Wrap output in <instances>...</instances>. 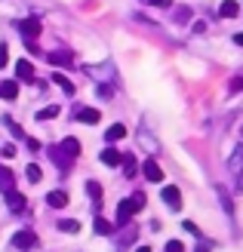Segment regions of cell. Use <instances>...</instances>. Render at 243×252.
Instances as JSON below:
<instances>
[{
	"label": "cell",
	"mask_w": 243,
	"mask_h": 252,
	"mask_svg": "<svg viewBox=\"0 0 243 252\" xmlns=\"http://www.w3.org/2000/svg\"><path fill=\"white\" fill-rule=\"evenodd\" d=\"M145 206V194H133L130 200H120L117 203V219H114V228H123V224H130V219L136 212H142Z\"/></svg>",
	"instance_id": "6da1fadb"
},
{
	"label": "cell",
	"mask_w": 243,
	"mask_h": 252,
	"mask_svg": "<svg viewBox=\"0 0 243 252\" xmlns=\"http://www.w3.org/2000/svg\"><path fill=\"white\" fill-rule=\"evenodd\" d=\"M160 197H163V203L170 206L173 212H178V209H182V194H178V188H175V185H166L163 191H160Z\"/></svg>",
	"instance_id": "7a4b0ae2"
},
{
	"label": "cell",
	"mask_w": 243,
	"mask_h": 252,
	"mask_svg": "<svg viewBox=\"0 0 243 252\" xmlns=\"http://www.w3.org/2000/svg\"><path fill=\"white\" fill-rule=\"evenodd\" d=\"M16 28H19V34H25V40H34L40 34V19H22V22H16Z\"/></svg>",
	"instance_id": "3957f363"
},
{
	"label": "cell",
	"mask_w": 243,
	"mask_h": 252,
	"mask_svg": "<svg viewBox=\"0 0 243 252\" xmlns=\"http://www.w3.org/2000/svg\"><path fill=\"white\" fill-rule=\"evenodd\" d=\"M0 191H3V197L16 191V175H12L9 166H0Z\"/></svg>",
	"instance_id": "277c9868"
},
{
	"label": "cell",
	"mask_w": 243,
	"mask_h": 252,
	"mask_svg": "<svg viewBox=\"0 0 243 252\" xmlns=\"http://www.w3.org/2000/svg\"><path fill=\"white\" fill-rule=\"evenodd\" d=\"M142 172H145L148 182H163V169L157 166V160H145L142 163Z\"/></svg>",
	"instance_id": "5b68a950"
},
{
	"label": "cell",
	"mask_w": 243,
	"mask_h": 252,
	"mask_svg": "<svg viewBox=\"0 0 243 252\" xmlns=\"http://www.w3.org/2000/svg\"><path fill=\"white\" fill-rule=\"evenodd\" d=\"M49 157H53V163H56L59 169H71V160H74V157H68L65 151H62V145H59V148H49Z\"/></svg>",
	"instance_id": "8992f818"
},
{
	"label": "cell",
	"mask_w": 243,
	"mask_h": 252,
	"mask_svg": "<svg viewBox=\"0 0 243 252\" xmlns=\"http://www.w3.org/2000/svg\"><path fill=\"white\" fill-rule=\"evenodd\" d=\"M34 243H37V237L31 231H19L16 237H12V246H16V249H31Z\"/></svg>",
	"instance_id": "52a82bcc"
},
{
	"label": "cell",
	"mask_w": 243,
	"mask_h": 252,
	"mask_svg": "<svg viewBox=\"0 0 243 252\" xmlns=\"http://www.w3.org/2000/svg\"><path fill=\"white\" fill-rule=\"evenodd\" d=\"M102 163H105V166H120L123 154H120L117 148H105V151H102Z\"/></svg>",
	"instance_id": "ba28073f"
},
{
	"label": "cell",
	"mask_w": 243,
	"mask_h": 252,
	"mask_svg": "<svg viewBox=\"0 0 243 252\" xmlns=\"http://www.w3.org/2000/svg\"><path fill=\"white\" fill-rule=\"evenodd\" d=\"M46 203L53 206V209L68 206V191H49V194H46Z\"/></svg>",
	"instance_id": "9c48e42d"
},
{
	"label": "cell",
	"mask_w": 243,
	"mask_h": 252,
	"mask_svg": "<svg viewBox=\"0 0 243 252\" xmlns=\"http://www.w3.org/2000/svg\"><path fill=\"white\" fill-rule=\"evenodd\" d=\"M99 117H102V114H99L96 108H80V111H77V120H80V123H89V126H96Z\"/></svg>",
	"instance_id": "30bf717a"
},
{
	"label": "cell",
	"mask_w": 243,
	"mask_h": 252,
	"mask_svg": "<svg viewBox=\"0 0 243 252\" xmlns=\"http://www.w3.org/2000/svg\"><path fill=\"white\" fill-rule=\"evenodd\" d=\"M16 74H19V80H34V68H31V62H28V59H22L19 65H16Z\"/></svg>",
	"instance_id": "8fae6325"
},
{
	"label": "cell",
	"mask_w": 243,
	"mask_h": 252,
	"mask_svg": "<svg viewBox=\"0 0 243 252\" xmlns=\"http://www.w3.org/2000/svg\"><path fill=\"white\" fill-rule=\"evenodd\" d=\"M123 135H126V126H123V123H114V126H108V132H105V138H108V142H120Z\"/></svg>",
	"instance_id": "7c38bea8"
},
{
	"label": "cell",
	"mask_w": 243,
	"mask_h": 252,
	"mask_svg": "<svg viewBox=\"0 0 243 252\" xmlns=\"http://www.w3.org/2000/svg\"><path fill=\"white\" fill-rule=\"evenodd\" d=\"M62 151H65L68 157H77V154H80V142H77V138H71V135H68L65 142H62Z\"/></svg>",
	"instance_id": "4fadbf2b"
},
{
	"label": "cell",
	"mask_w": 243,
	"mask_h": 252,
	"mask_svg": "<svg viewBox=\"0 0 243 252\" xmlns=\"http://www.w3.org/2000/svg\"><path fill=\"white\" fill-rule=\"evenodd\" d=\"M49 62H53V65H71V53H65V49H56V53H49Z\"/></svg>",
	"instance_id": "5bb4252c"
},
{
	"label": "cell",
	"mask_w": 243,
	"mask_h": 252,
	"mask_svg": "<svg viewBox=\"0 0 243 252\" xmlns=\"http://www.w3.org/2000/svg\"><path fill=\"white\" fill-rule=\"evenodd\" d=\"M219 12H222L225 19H234V16H240V6H237V0H225Z\"/></svg>",
	"instance_id": "9a60e30c"
},
{
	"label": "cell",
	"mask_w": 243,
	"mask_h": 252,
	"mask_svg": "<svg viewBox=\"0 0 243 252\" xmlns=\"http://www.w3.org/2000/svg\"><path fill=\"white\" fill-rule=\"evenodd\" d=\"M0 95H3V98H16V95H19V83H16V80L0 83Z\"/></svg>",
	"instance_id": "2e32d148"
},
{
	"label": "cell",
	"mask_w": 243,
	"mask_h": 252,
	"mask_svg": "<svg viewBox=\"0 0 243 252\" xmlns=\"http://www.w3.org/2000/svg\"><path fill=\"white\" fill-rule=\"evenodd\" d=\"M6 203H9V209H12V212H22V209H25V197L12 191V194H6Z\"/></svg>",
	"instance_id": "e0dca14e"
},
{
	"label": "cell",
	"mask_w": 243,
	"mask_h": 252,
	"mask_svg": "<svg viewBox=\"0 0 243 252\" xmlns=\"http://www.w3.org/2000/svg\"><path fill=\"white\" fill-rule=\"evenodd\" d=\"M215 194H219V200H222V209L228 212V216H234V203H231V197H228L225 188H215Z\"/></svg>",
	"instance_id": "ac0fdd59"
},
{
	"label": "cell",
	"mask_w": 243,
	"mask_h": 252,
	"mask_svg": "<svg viewBox=\"0 0 243 252\" xmlns=\"http://www.w3.org/2000/svg\"><path fill=\"white\" fill-rule=\"evenodd\" d=\"M25 175H28V182L31 185H37L43 179V172H40V166H37V163H28V169H25Z\"/></svg>",
	"instance_id": "d6986e66"
},
{
	"label": "cell",
	"mask_w": 243,
	"mask_h": 252,
	"mask_svg": "<svg viewBox=\"0 0 243 252\" xmlns=\"http://www.w3.org/2000/svg\"><path fill=\"white\" fill-rule=\"evenodd\" d=\"M86 194L93 197V203H96V206L102 203V188H99V182H86Z\"/></svg>",
	"instance_id": "ffe728a7"
},
{
	"label": "cell",
	"mask_w": 243,
	"mask_h": 252,
	"mask_svg": "<svg viewBox=\"0 0 243 252\" xmlns=\"http://www.w3.org/2000/svg\"><path fill=\"white\" fill-rule=\"evenodd\" d=\"M96 234H102V237L114 234V224H111V221H105V219H96Z\"/></svg>",
	"instance_id": "44dd1931"
},
{
	"label": "cell",
	"mask_w": 243,
	"mask_h": 252,
	"mask_svg": "<svg viewBox=\"0 0 243 252\" xmlns=\"http://www.w3.org/2000/svg\"><path fill=\"white\" fill-rule=\"evenodd\" d=\"M53 117H59V105H49L43 111H37V120H53Z\"/></svg>",
	"instance_id": "7402d4cb"
},
{
	"label": "cell",
	"mask_w": 243,
	"mask_h": 252,
	"mask_svg": "<svg viewBox=\"0 0 243 252\" xmlns=\"http://www.w3.org/2000/svg\"><path fill=\"white\" fill-rule=\"evenodd\" d=\"M59 231H68V234H77V231H80V224H77V221H74V219H62V221H59Z\"/></svg>",
	"instance_id": "603a6c76"
},
{
	"label": "cell",
	"mask_w": 243,
	"mask_h": 252,
	"mask_svg": "<svg viewBox=\"0 0 243 252\" xmlns=\"http://www.w3.org/2000/svg\"><path fill=\"white\" fill-rule=\"evenodd\" d=\"M53 80H56V83H59V86H62V90H65L68 95H74V83H71V80L65 77V74H56V77H53Z\"/></svg>",
	"instance_id": "cb8c5ba5"
},
{
	"label": "cell",
	"mask_w": 243,
	"mask_h": 252,
	"mask_svg": "<svg viewBox=\"0 0 243 252\" xmlns=\"http://www.w3.org/2000/svg\"><path fill=\"white\" fill-rule=\"evenodd\" d=\"M3 123L9 126V132H12V135H16V138H25V132H22V126H19L16 120H9V117H3Z\"/></svg>",
	"instance_id": "d4e9b609"
},
{
	"label": "cell",
	"mask_w": 243,
	"mask_h": 252,
	"mask_svg": "<svg viewBox=\"0 0 243 252\" xmlns=\"http://www.w3.org/2000/svg\"><path fill=\"white\" fill-rule=\"evenodd\" d=\"M123 172H126V175H136V160H133L130 154H123Z\"/></svg>",
	"instance_id": "484cf974"
},
{
	"label": "cell",
	"mask_w": 243,
	"mask_h": 252,
	"mask_svg": "<svg viewBox=\"0 0 243 252\" xmlns=\"http://www.w3.org/2000/svg\"><path fill=\"white\" fill-rule=\"evenodd\" d=\"M6 62H9V49L6 43H0V68H6Z\"/></svg>",
	"instance_id": "4316f807"
},
{
	"label": "cell",
	"mask_w": 243,
	"mask_h": 252,
	"mask_svg": "<svg viewBox=\"0 0 243 252\" xmlns=\"http://www.w3.org/2000/svg\"><path fill=\"white\" fill-rule=\"evenodd\" d=\"M166 252H185V246L178 240H170V243H166Z\"/></svg>",
	"instance_id": "83f0119b"
},
{
	"label": "cell",
	"mask_w": 243,
	"mask_h": 252,
	"mask_svg": "<svg viewBox=\"0 0 243 252\" xmlns=\"http://www.w3.org/2000/svg\"><path fill=\"white\" fill-rule=\"evenodd\" d=\"M148 3H154V6H163V9H170V6H173V0H148Z\"/></svg>",
	"instance_id": "f1b7e54d"
},
{
	"label": "cell",
	"mask_w": 243,
	"mask_h": 252,
	"mask_svg": "<svg viewBox=\"0 0 243 252\" xmlns=\"http://www.w3.org/2000/svg\"><path fill=\"white\" fill-rule=\"evenodd\" d=\"M231 90H243V80H240V77H234V80H231Z\"/></svg>",
	"instance_id": "f546056e"
},
{
	"label": "cell",
	"mask_w": 243,
	"mask_h": 252,
	"mask_svg": "<svg viewBox=\"0 0 243 252\" xmlns=\"http://www.w3.org/2000/svg\"><path fill=\"white\" fill-rule=\"evenodd\" d=\"M234 43H237V46H243V31H240V34H234Z\"/></svg>",
	"instance_id": "4dcf8cb0"
},
{
	"label": "cell",
	"mask_w": 243,
	"mask_h": 252,
	"mask_svg": "<svg viewBox=\"0 0 243 252\" xmlns=\"http://www.w3.org/2000/svg\"><path fill=\"white\" fill-rule=\"evenodd\" d=\"M197 252H209V243H200V246H197Z\"/></svg>",
	"instance_id": "1f68e13d"
},
{
	"label": "cell",
	"mask_w": 243,
	"mask_h": 252,
	"mask_svg": "<svg viewBox=\"0 0 243 252\" xmlns=\"http://www.w3.org/2000/svg\"><path fill=\"white\" fill-rule=\"evenodd\" d=\"M136 252H151V249H148V246H139V249H136Z\"/></svg>",
	"instance_id": "d6a6232c"
}]
</instances>
